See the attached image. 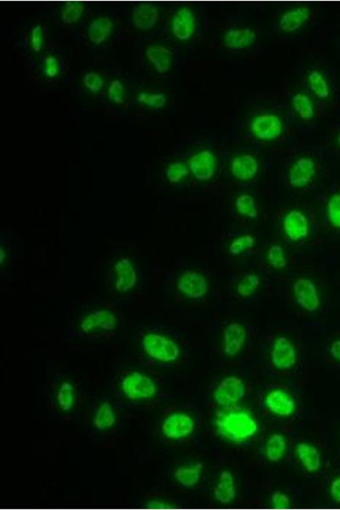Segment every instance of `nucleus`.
Wrapping results in <instances>:
<instances>
[{"label":"nucleus","mask_w":340,"mask_h":510,"mask_svg":"<svg viewBox=\"0 0 340 510\" xmlns=\"http://www.w3.org/2000/svg\"><path fill=\"white\" fill-rule=\"evenodd\" d=\"M105 272L107 291L115 304H130L147 296L146 261L135 243L111 245Z\"/></svg>","instance_id":"1"},{"label":"nucleus","mask_w":340,"mask_h":510,"mask_svg":"<svg viewBox=\"0 0 340 510\" xmlns=\"http://www.w3.org/2000/svg\"><path fill=\"white\" fill-rule=\"evenodd\" d=\"M119 320V313L113 305L101 298H91L82 305L78 330L84 337H104L117 329Z\"/></svg>","instance_id":"2"},{"label":"nucleus","mask_w":340,"mask_h":510,"mask_svg":"<svg viewBox=\"0 0 340 510\" xmlns=\"http://www.w3.org/2000/svg\"><path fill=\"white\" fill-rule=\"evenodd\" d=\"M214 425L219 437L233 442H245L255 437L259 430L254 415L248 410L236 405L219 411Z\"/></svg>","instance_id":"3"},{"label":"nucleus","mask_w":340,"mask_h":510,"mask_svg":"<svg viewBox=\"0 0 340 510\" xmlns=\"http://www.w3.org/2000/svg\"><path fill=\"white\" fill-rule=\"evenodd\" d=\"M170 291L186 300H198L205 298L209 291L206 277L195 268L182 267L168 275Z\"/></svg>","instance_id":"4"},{"label":"nucleus","mask_w":340,"mask_h":510,"mask_svg":"<svg viewBox=\"0 0 340 510\" xmlns=\"http://www.w3.org/2000/svg\"><path fill=\"white\" fill-rule=\"evenodd\" d=\"M281 230L289 242L301 243L308 242L312 231L310 217L300 208L285 210L280 219Z\"/></svg>","instance_id":"5"},{"label":"nucleus","mask_w":340,"mask_h":510,"mask_svg":"<svg viewBox=\"0 0 340 510\" xmlns=\"http://www.w3.org/2000/svg\"><path fill=\"white\" fill-rule=\"evenodd\" d=\"M143 349L150 358L163 363L180 358L181 348L176 340L157 332H149L142 339Z\"/></svg>","instance_id":"6"},{"label":"nucleus","mask_w":340,"mask_h":510,"mask_svg":"<svg viewBox=\"0 0 340 510\" xmlns=\"http://www.w3.org/2000/svg\"><path fill=\"white\" fill-rule=\"evenodd\" d=\"M246 394L243 381L238 377H228L217 385L214 391V400L221 408H229L241 401Z\"/></svg>","instance_id":"7"},{"label":"nucleus","mask_w":340,"mask_h":510,"mask_svg":"<svg viewBox=\"0 0 340 510\" xmlns=\"http://www.w3.org/2000/svg\"><path fill=\"white\" fill-rule=\"evenodd\" d=\"M293 292L297 304L306 312L313 313L320 308L321 298L317 285L308 277H300L293 284Z\"/></svg>","instance_id":"8"},{"label":"nucleus","mask_w":340,"mask_h":510,"mask_svg":"<svg viewBox=\"0 0 340 510\" xmlns=\"http://www.w3.org/2000/svg\"><path fill=\"white\" fill-rule=\"evenodd\" d=\"M284 126L279 116L274 114H264L256 116L250 123V130L256 139L272 140L279 138L283 133Z\"/></svg>","instance_id":"9"},{"label":"nucleus","mask_w":340,"mask_h":510,"mask_svg":"<svg viewBox=\"0 0 340 510\" xmlns=\"http://www.w3.org/2000/svg\"><path fill=\"white\" fill-rule=\"evenodd\" d=\"M123 391L132 400L148 399L155 396L157 387L154 382L142 373L133 372L123 380Z\"/></svg>","instance_id":"10"},{"label":"nucleus","mask_w":340,"mask_h":510,"mask_svg":"<svg viewBox=\"0 0 340 510\" xmlns=\"http://www.w3.org/2000/svg\"><path fill=\"white\" fill-rule=\"evenodd\" d=\"M271 360L277 370H289L296 366L297 353L291 340L284 336L277 337L272 347Z\"/></svg>","instance_id":"11"},{"label":"nucleus","mask_w":340,"mask_h":510,"mask_svg":"<svg viewBox=\"0 0 340 510\" xmlns=\"http://www.w3.org/2000/svg\"><path fill=\"white\" fill-rule=\"evenodd\" d=\"M317 174V164L310 157H300L292 164L288 173L289 185L293 188H306Z\"/></svg>","instance_id":"12"},{"label":"nucleus","mask_w":340,"mask_h":510,"mask_svg":"<svg viewBox=\"0 0 340 510\" xmlns=\"http://www.w3.org/2000/svg\"><path fill=\"white\" fill-rule=\"evenodd\" d=\"M188 166L195 179L206 181L217 173V162L212 152L202 151L190 157Z\"/></svg>","instance_id":"13"},{"label":"nucleus","mask_w":340,"mask_h":510,"mask_svg":"<svg viewBox=\"0 0 340 510\" xmlns=\"http://www.w3.org/2000/svg\"><path fill=\"white\" fill-rule=\"evenodd\" d=\"M194 421L188 414L176 413L169 416L162 425V431L169 439L188 437L194 430Z\"/></svg>","instance_id":"14"},{"label":"nucleus","mask_w":340,"mask_h":510,"mask_svg":"<svg viewBox=\"0 0 340 510\" xmlns=\"http://www.w3.org/2000/svg\"><path fill=\"white\" fill-rule=\"evenodd\" d=\"M197 27V16L193 9L182 7L178 10L172 20L174 36L179 40H188L192 38Z\"/></svg>","instance_id":"15"},{"label":"nucleus","mask_w":340,"mask_h":510,"mask_svg":"<svg viewBox=\"0 0 340 510\" xmlns=\"http://www.w3.org/2000/svg\"><path fill=\"white\" fill-rule=\"evenodd\" d=\"M247 331L241 323L232 322L223 332L224 353L233 358L242 351L247 340Z\"/></svg>","instance_id":"16"},{"label":"nucleus","mask_w":340,"mask_h":510,"mask_svg":"<svg viewBox=\"0 0 340 510\" xmlns=\"http://www.w3.org/2000/svg\"><path fill=\"white\" fill-rule=\"evenodd\" d=\"M257 39L258 36L254 29L246 27L235 28L226 32L223 42L228 49L238 52L254 45Z\"/></svg>","instance_id":"17"},{"label":"nucleus","mask_w":340,"mask_h":510,"mask_svg":"<svg viewBox=\"0 0 340 510\" xmlns=\"http://www.w3.org/2000/svg\"><path fill=\"white\" fill-rule=\"evenodd\" d=\"M265 405L269 412L280 417L291 416L296 408L292 396L281 389L269 392L265 396Z\"/></svg>","instance_id":"18"},{"label":"nucleus","mask_w":340,"mask_h":510,"mask_svg":"<svg viewBox=\"0 0 340 510\" xmlns=\"http://www.w3.org/2000/svg\"><path fill=\"white\" fill-rule=\"evenodd\" d=\"M259 162L248 153L234 157L231 162L230 169L232 176L236 180L250 181L254 179L259 171Z\"/></svg>","instance_id":"19"},{"label":"nucleus","mask_w":340,"mask_h":510,"mask_svg":"<svg viewBox=\"0 0 340 510\" xmlns=\"http://www.w3.org/2000/svg\"><path fill=\"white\" fill-rule=\"evenodd\" d=\"M312 16V11L308 6H297L285 11L281 15L279 27L285 32H293L303 27Z\"/></svg>","instance_id":"20"},{"label":"nucleus","mask_w":340,"mask_h":510,"mask_svg":"<svg viewBox=\"0 0 340 510\" xmlns=\"http://www.w3.org/2000/svg\"><path fill=\"white\" fill-rule=\"evenodd\" d=\"M296 453L303 467L308 472H317L322 468V454L316 447L310 445L308 443L300 442L296 447Z\"/></svg>","instance_id":"21"},{"label":"nucleus","mask_w":340,"mask_h":510,"mask_svg":"<svg viewBox=\"0 0 340 510\" xmlns=\"http://www.w3.org/2000/svg\"><path fill=\"white\" fill-rule=\"evenodd\" d=\"M214 496L215 500L223 505L230 504L236 499L235 480L230 471L221 473L217 486L214 488Z\"/></svg>","instance_id":"22"},{"label":"nucleus","mask_w":340,"mask_h":510,"mask_svg":"<svg viewBox=\"0 0 340 510\" xmlns=\"http://www.w3.org/2000/svg\"><path fill=\"white\" fill-rule=\"evenodd\" d=\"M159 7L144 4V5L135 7L133 23L135 28L149 30L159 22Z\"/></svg>","instance_id":"23"},{"label":"nucleus","mask_w":340,"mask_h":510,"mask_svg":"<svg viewBox=\"0 0 340 510\" xmlns=\"http://www.w3.org/2000/svg\"><path fill=\"white\" fill-rule=\"evenodd\" d=\"M148 60L154 66L157 72L165 73L172 65V53L161 45H153L147 49Z\"/></svg>","instance_id":"24"},{"label":"nucleus","mask_w":340,"mask_h":510,"mask_svg":"<svg viewBox=\"0 0 340 510\" xmlns=\"http://www.w3.org/2000/svg\"><path fill=\"white\" fill-rule=\"evenodd\" d=\"M114 23L109 18H99L93 20L88 29L91 43L102 44L109 38L113 32Z\"/></svg>","instance_id":"25"},{"label":"nucleus","mask_w":340,"mask_h":510,"mask_svg":"<svg viewBox=\"0 0 340 510\" xmlns=\"http://www.w3.org/2000/svg\"><path fill=\"white\" fill-rule=\"evenodd\" d=\"M288 449L287 439L281 434L272 435L265 446V455L272 462H279Z\"/></svg>","instance_id":"26"},{"label":"nucleus","mask_w":340,"mask_h":510,"mask_svg":"<svg viewBox=\"0 0 340 510\" xmlns=\"http://www.w3.org/2000/svg\"><path fill=\"white\" fill-rule=\"evenodd\" d=\"M202 468V463L181 467L175 472V478L181 487L186 488L195 487L200 480Z\"/></svg>","instance_id":"27"},{"label":"nucleus","mask_w":340,"mask_h":510,"mask_svg":"<svg viewBox=\"0 0 340 510\" xmlns=\"http://www.w3.org/2000/svg\"><path fill=\"white\" fill-rule=\"evenodd\" d=\"M308 81L310 92L315 97L324 99L329 97L330 87L329 82L323 76V74L317 71V70H313L309 73Z\"/></svg>","instance_id":"28"},{"label":"nucleus","mask_w":340,"mask_h":510,"mask_svg":"<svg viewBox=\"0 0 340 510\" xmlns=\"http://www.w3.org/2000/svg\"><path fill=\"white\" fill-rule=\"evenodd\" d=\"M292 105L294 111L303 120L309 121L315 117L316 109H315L312 99L308 95L296 93L292 98Z\"/></svg>","instance_id":"29"},{"label":"nucleus","mask_w":340,"mask_h":510,"mask_svg":"<svg viewBox=\"0 0 340 510\" xmlns=\"http://www.w3.org/2000/svg\"><path fill=\"white\" fill-rule=\"evenodd\" d=\"M235 207L236 212L244 218L255 219L259 217V210L255 199L250 194L240 195L236 199Z\"/></svg>","instance_id":"30"},{"label":"nucleus","mask_w":340,"mask_h":510,"mask_svg":"<svg viewBox=\"0 0 340 510\" xmlns=\"http://www.w3.org/2000/svg\"><path fill=\"white\" fill-rule=\"evenodd\" d=\"M116 415L109 402H104L95 413V425L99 430H105L113 427Z\"/></svg>","instance_id":"31"},{"label":"nucleus","mask_w":340,"mask_h":510,"mask_svg":"<svg viewBox=\"0 0 340 510\" xmlns=\"http://www.w3.org/2000/svg\"><path fill=\"white\" fill-rule=\"evenodd\" d=\"M261 284L260 277L254 273H248L236 284V292L243 298L251 297Z\"/></svg>","instance_id":"32"},{"label":"nucleus","mask_w":340,"mask_h":510,"mask_svg":"<svg viewBox=\"0 0 340 510\" xmlns=\"http://www.w3.org/2000/svg\"><path fill=\"white\" fill-rule=\"evenodd\" d=\"M57 402L63 411L68 412L75 403V389L68 382L62 384L57 393Z\"/></svg>","instance_id":"33"},{"label":"nucleus","mask_w":340,"mask_h":510,"mask_svg":"<svg viewBox=\"0 0 340 510\" xmlns=\"http://www.w3.org/2000/svg\"><path fill=\"white\" fill-rule=\"evenodd\" d=\"M190 174L188 166L183 162L170 164L165 170L166 178L172 184L180 183L186 177L189 176Z\"/></svg>","instance_id":"34"},{"label":"nucleus","mask_w":340,"mask_h":510,"mask_svg":"<svg viewBox=\"0 0 340 510\" xmlns=\"http://www.w3.org/2000/svg\"><path fill=\"white\" fill-rule=\"evenodd\" d=\"M255 244V238L254 236L246 234L241 236H238L230 243L229 248H228V253L231 255L238 256L243 254L251 248L254 247Z\"/></svg>","instance_id":"35"},{"label":"nucleus","mask_w":340,"mask_h":510,"mask_svg":"<svg viewBox=\"0 0 340 510\" xmlns=\"http://www.w3.org/2000/svg\"><path fill=\"white\" fill-rule=\"evenodd\" d=\"M327 217L331 226L340 229V193L334 194L327 201Z\"/></svg>","instance_id":"36"},{"label":"nucleus","mask_w":340,"mask_h":510,"mask_svg":"<svg viewBox=\"0 0 340 510\" xmlns=\"http://www.w3.org/2000/svg\"><path fill=\"white\" fill-rule=\"evenodd\" d=\"M267 260L272 268L284 269L287 267L288 260L284 248L279 244H274L267 251Z\"/></svg>","instance_id":"37"},{"label":"nucleus","mask_w":340,"mask_h":510,"mask_svg":"<svg viewBox=\"0 0 340 510\" xmlns=\"http://www.w3.org/2000/svg\"><path fill=\"white\" fill-rule=\"evenodd\" d=\"M85 6L81 3L66 4L62 11L61 18L65 24L71 25L78 22L84 13Z\"/></svg>","instance_id":"38"},{"label":"nucleus","mask_w":340,"mask_h":510,"mask_svg":"<svg viewBox=\"0 0 340 510\" xmlns=\"http://www.w3.org/2000/svg\"><path fill=\"white\" fill-rule=\"evenodd\" d=\"M138 101L149 107H153V109H161V107L166 105L167 97H166L165 94L162 93H142L138 95Z\"/></svg>","instance_id":"39"},{"label":"nucleus","mask_w":340,"mask_h":510,"mask_svg":"<svg viewBox=\"0 0 340 510\" xmlns=\"http://www.w3.org/2000/svg\"><path fill=\"white\" fill-rule=\"evenodd\" d=\"M107 95L111 102L117 103V104H123L124 97H126V90H124L121 81L115 80L111 82Z\"/></svg>","instance_id":"40"},{"label":"nucleus","mask_w":340,"mask_h":510,"mask_svg":"<svg viewBox=\"0 0 340 510\" xmlns=\"http://www.w3.org/2000/svg\"><path fill=\"white\" fill-rule=\"evenodd\" d=\"M85 85L92 92H99L104 86V80L95 72L87 73L85 76Z\"/></svg>","instance_id":"41"},{"label":"nucleus","mask_w":340,"mask_h":510,"mask_svg":"<svg viewBox=\"0 0 340 510\" xmlns=\"http://www.w3.org/2000/svg\"><path fill=\"white\" fill-rule=\"evenodd\" d=\"M44 31L42 27L40 25L32 28L31 31V47L33 51L39 53L42 51L44 47Z\"/></svg>","instance_id":"42"},{"label":"nucleus","mask_w":340,"mask_h":510,"mask_svg":"<svg viewBox=\"0 0 340 510\" xmlns=\"http://www.w3.org/2000/svg\"><path fill=\"white\" fill-rule=\"evenodd\" d=\"M45 75L55 78L59 72V64L56 56H49L44 58L43 63Z\"/></svg>","instance_id":"43"},{"label":"nucleus","mask_w":340,"mask_h":510,"mask_svg":"<svg viewBox=\"0 0 340 510\" xmlns=\"http://www.w3.org/2000/svg\"><path fill=\"white\" fill-rule=\"evenodd\" d=\"M329 358L334 366L340 369V337L335 339L327 347Z\"/></svg>","instance_id":"44"},{"label":"nucleus","mask_w":340,"mask_h":510,"mask_svg":"<svg viewBox=\"0 0 340 510\" xmlns=\"http://www.w3.org/2000/svg\"><path fill=\"white\" fill-rule=\"evenodd\" d=\"M272 505L277 509H286L289 507L290 499L288 495L281 492H275L272 496Z\"/></svg>","instance_id":"45"},{"label":"nucleus","mask_w":340,"mask_h":510,"mask_svg":"<svg viewBox=\"0 0 340 510\" xmlns=\"http://www.w3.org/2000/svg\"><path fill=\"white\" fill-rule=\"evenodd\" d=\"M329 492L332 501L335 504L340 505V475L332 480Z\"/></svg>","instance_id":"46"},{"label":"nucleus","mask_w":340,"mask_h":510,"mask_svg":"<svg viewBox=\"0 0 340 510\" xmlns=\"http://www.w3.org/2000/svg\"><path fill=\"white\" fill-rule=\"evenodd\" d=\"M168 504L164 503V502H160V501H152L151 503L148 504V506H150V507H154V508H159V507H165V506H167Z\"/></svg>","instance_id":"47"},{"label":"nucleus","mask_w":340,"mask_h":510,"mask_svg":"<svg viewBox=\"0 0 340 510\" xmlns=\"http://www.w3.org/2000/svg\"><path fill=\"white\" fill-rule=\"evenodd\" d=\"M338 143H339V146H340V134H339V136H338Z\"/></svg>","instance_id":"48"}]
</instances>
